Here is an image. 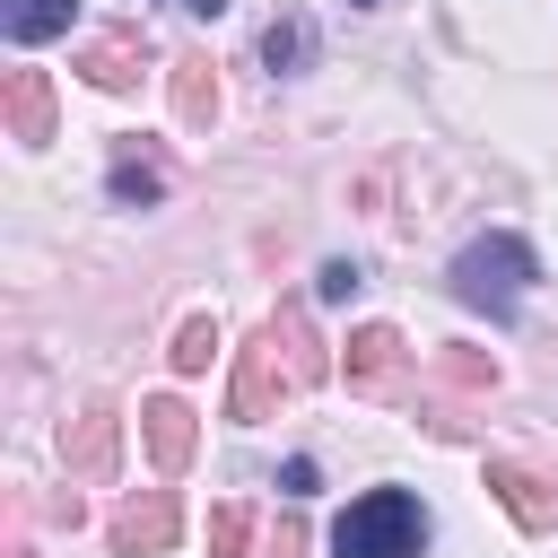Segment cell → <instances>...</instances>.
Masks as SVG:
<instances>
[{"label": "cell", "instance_id": "cell-19", "mask_svg": "<svg viewBox=\"0 0 558 558\" xmlns=\"http://www.w3.org/2000/svg\"><path fill=\"white\" fill-rule=\"evenodd\" d=\"M262 558H305V541H296V532H279V541H270Z\"/></svg>", "mask_w": 558, "mask_h": 558}, {"label": "cell", "instance_id": "cell-8", "mask_svg": "<svg viewBox=\"0 0 558 558\" xmlns=\"http://www.w3.org/2000/svg\"><path fill=\"white\" fill-rule=\"evenodd\" d=\"M140 436H148V462H157V471H183L201 427H192V410H183L174 392H157V401H140Z\"/></svg>", "mask_w": 558, "mask_h": 558}, {"label": "cell", "instance_id": "cell-9", "mask_svg": "<svg viewBox=\"0 0 558 558\" xmlns=\"http://www.w3.org/2000/svg\"><path fill=\"white\" fill-rule=\"evenodd\" d=\"M78 70H87L96 87H131V78L148 70V44H140V26H113V35H96V44L78 52Z\"/></svg>", "mask_w": 558, "mask_h": 558}, {"label": "cell", "instance_id": "cell-21", "mask_svg": "<svg viewBox=\"0 0 558 558\" xmlns=\"http://www.w3.org/2000/svg\"><path fill=\"white\" fill-rule=\"evenodd\" d=\"M349 9H384V0H349Z\"/></svg>", "mask_w": 558, "mask_h": 558}, {"label": "cell", "instance_id": "cell-12", "mask_svg": "<svg viewBox=\"0 0 558 558\" xmlns=\"http://www.w3.org/2000/svg\"><path fill=\"white\" fill-rule=\"evenodd\" d=\"M61 453H70V471H78V480H105V471H113V410H87V418H70Z\"/></svg>", "mask_w": 558, "mask_h": 558}, {"label": "cell", "instance_id": "cell-18", "mask_svg": "<svg viewBox=\"0 0 558 558\" xmlns=\"http://www.w3.org/2000/svg\"><path fill=\"white\" fill-rule=\"evenodd\" d=\"M314 288L340 305V296H357V288H366V270H357V262H323V279H314Z\"/></svg>", "mask_w": 558, "mask_h": 558}, {"label": "cell", "instance_id": "cell-10", "mask_svg": "<svg viewBox=\"0 0 558 558\" xmlns=\"http://www.w3.org/2000/svg\"><path fill=\"white\" fill-rule=\"evenodd\" d=\"M105 192H113V209H157V201H166V166H157L148 148H113Z\"/></svg>", "mask_w": 558, "mask_h": 558}, {"label": "cell", "instance_id": "cell-5", "mask_svg": "<svg viewBox=\"0 0 558 558\" xmlns=\"http://www.w3.org/2000/svg\"><path fill=\"white\" fill-rule=\"evenodd\" d=\"M488 488H497V506H506L523 532H558V480H541V471H523V462H488Z\"/></svg>", "mask_w": 558, "mask_h": 558}, {"label": "cell", "instance_id": "cell-1", "mask_svg": "<svg viewBox=\"0 0 558 558\" xmlns=\"http://www.w3.org/2000/svg\"><path fill=\"white\" fill-rule=\"evenodd\" d=\"M314 375H323V349H314L305 314H270V323L253 331V349L235 357V392H227V410H235V418H279V401L305 392Z\"/></svg>", "mask_w": 558, "mask_h": 558}, {"label": "cell", "instance_id": "cell-4", "mask_svg": "<svg viewBox=\"0 0 558 558\" xmlns=\"http://www.w3.org/2000/svg\"><path fill=\"white\" fill-rule=\"evenodd\" d=\"M0 122H9L17 148H44L52 140V78L44 70H9L0 78Z\"/></svg>", "mask_w": 558, "mask_h": 558}, {"label": "cell", "instance_id": "cell-11", "mask_svg": "<svg viewBox=\"0 0 558 558\" xmlns=\"http://www.w3.org/2000/svg\"><path fill=\"white\" fill-rule=\"evenodd\" d=\"M78 26V0H0V35L9 44H52Z\"/></svg>", "mask_w": 558, "mask_h": 558}, {"label": "cell", "instance_id": "cell-7", "mask_svg": "<svg viewBox=\"0 0 558 558\" xmlns=\"http://www.w3.org/2000/svg\"><path fill=\"white\" fill-rule=\"evenodd\" d=\"M401 366H410V340H401L392 323H366V331H349V384H357V392H384Z\"/></svg>", "mask_w": 558, "mask_h": 558}, {"label": "cell", "instance_id": "cell-3", "mask_svg": "<svg viewBox=\"0 0 558 558\" xmlns=\"http://www.w3.org/2000/svg\"><path fill=\"white\" fill-rule=\"evenodd\" d=\"M427 549V506L410 488H366L331 523V558H418Z\"/></svg>", "mask_w": 558, "mask_h": 558}, {"label": "cell", "instance_id": "cell-2", "mask_svg": "<svg viewBox=\"0 0 558 558\" xmlns=\"http://www.w3.org/2000/svg\"><path fill=\"white\" fill-rule=\"evenodd\" d=\"M445 279H453V296H462L471 314H488V323H497V314H514V305H523V288L541 279V253H532L523 235H506V227H497V235H471V244L453 253V270H445Z\"/></svg>", "mask_w": 558, "mask_h": 558}, {"label": "cell", "instance_id": "cell-16", "mask_svg": "<svg viewBox=\"0 0 558 558\" xmlns=\"http://www.w3.org/2000/svg\"><path fill=\"white\" fill-rule=\"evenodd\" d=\"M244 541H253V514L244 506H218L209 514V558H244Z\"/></svg>", "mask_w": 558, "mask_h": 558}, {"label": "cell", "instance_id": "cell-17", "mask_svg": "<svg viewBox=\"0 0 558 558\" xmlns=\"http://www.w3.org/2000/svg\"><path fill=\"white\" fill-rule=\"evenodd\" d=\"M436 375H445V384H462V392H480V384H497V366H488V357H471V349H453V357H445Z\"/></svg>", "mask_w": 558, "mask_h": 558}, {"label": "cell", "instance_id": "cell-13", "mask_svg": "<svg viewBox=\"0 0 558 558\" xmlns=\"http://www.w3.org/2000/svg\"><path fill=\"white\" fill-rule=\"evenodd\" d=\"M262 61H270V78H296V70L314 61V26H305V17H270V26H262Z\"/></svg>", "mask_w": 558, "mask_h": 558}, {"label": "cell", "instance_id": "cell-15", "mask_svg": "<svg viewBox=\"0 0 558 558\" xmlns=\"http://www.w3.org/2000/svg\"><path fill=\"white\" fill-rule=\"evenodd\" d=\"M209 357H218V323H209V314H192V323L174 331V366H183V375H201Z\"/></svg>", "mask_w": 558, "mask_h": 558}, {"label": "cell", "instance_id": "cell-6", "mask_svg": "<svg viewBox=\"0 0 558 558\" xmlns=\"http://www.w3.org/2000/svg\"><path fill=\"white\" fill-rule=\"evenodd\" d=\"M183 532V506L166 497V488H148V497H131L122 514H113V549H131V558H157L166 541Z\"/></svg>", "mask_w": 558, "mask_h": 558}, {"label": "cell", "instance_id": "cell-14", "mask_svg": "<svg viewBox=\"0 0 558 558\" xmlns=\"http://www.w3.org/2000/svg\"><path fill=\"white\" fill-rule=\"evenodd\" d=\"M174 113H183L192 131L218 113V78H209V61H174Z\"/></svg>", "mask_w": 558, "mask_h": 558}, {"label": "cell", "instance_id": "cell-20", "mask_svg": "<svg viewBox=\"0 0 558 558\" xmlns=\"http://www.w3.org/2000/svg\"><path fill=\"white\" fill-rule=\"evenodd\" d=\"M183 9H192V17H218V9H227V0H183Z\"/></svg>", "mask_w": 558, "mask_h": 558}]
</instances>
